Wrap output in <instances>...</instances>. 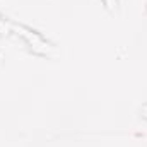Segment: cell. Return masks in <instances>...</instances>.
I'll list each match as a JSON object with an SVG mask.
<instances>
[{
	"instance_id": "1",
	"label": "cell",
	"mask_w": 147,
	"mask_h": 147,
	"mask_svg": "<svg viewBox=\"0 0 147 147\" xmlns=\"http://www.w3.org/2000/svg\"><path fill=\"white\" fill-rule=\"evenodd\" d=\"M103 3L106 5V9H110L111 12L118 10V0H103Z\"/></svg>"
},
{
	"instance_id": "2",
	"label": "cell",
	"mask_w": 147,
	"mask_h": 147,
	"mask_svg": "<svg viewBox=\"0 0 147 147\" xmlns=\"http://www.w3.org/2000/svg\"><path fill=\"white\" fill-rule=\"evenodd\" d=\"M142 116H144V118H147V103L142 106Z\"/></svg>"
}]
</instances>
